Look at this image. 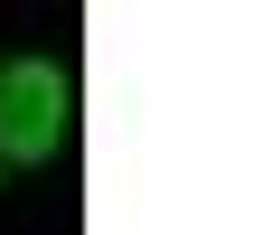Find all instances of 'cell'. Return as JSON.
Instances as JSON below:
<instances>
[{"mask_svg": "<svg viewBox=\"0 0 254 235\" xmlns=\"http://www.w3.org/2000/svg\"><path fill=\"white\" fill-rule=\"evenodd\" d=\"M75 132V75L57 57L0 66V170H47Z\"/></svg>", "mask_w": 254, "mask_h": 235, "instance_id": "1", "label": "cell"}]
</instances>
